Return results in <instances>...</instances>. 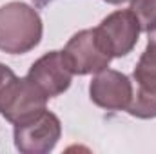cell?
I'll use <instances>...</instances> for the list:
<instances>
[{"mask_svg":"<svg viewBox=\"0 0 156 154\" xmlns=\"http://www.w3.org/2000/svg\"><path fill=\"white\" fill-rule=\"evenodd\" d=\"M133 76H134L140 89L156 93V27L149 33L147 47L142 53V56L134 67Z\"/></svg>","mask_w":156,"mask_h":154,"instance_id":"ba28073f","label":"cell"},{"mask_svg":"<svg viewBox=\"0 0 156 154\" xmlns=\"http://www.w3.org/2000/svg\"><path fill=\"white\" fill-rule=\"evenodd\" d=\"M49 2H53V0H35V4H37V5H40V7H44V5H47Z\"/></svg>","mask_w":156,"mask_h":154,"instance_id":"7c38bea8","label":"cell"},{"mask_svg":"<svg viewBox=\"0 0 156 154\" xmlns=\"http://www.w3.org/2000/svg\"><path fill=\"white\" fill-rule=\"evenodd\" d=\"M129 9L136 15L142 31L151 33L156 27V0H131Z\"/></svg>","mask_w":156,"mask_h":154,"instance_id":"30bf717a","label":"cell"},{"mask_svg":"<svg viewBox=\"0 0 156 154\" xmlns=\"http://www.w3.org/2000/svg\"><path fill=\"white\" fill-rule=\"evenodd\" d=\"M73 75H96L107 69L113 56L105 51L94 29H83L73 35L62 51Z\"/></svg>","mask_w":156,"mask_h":154,"instance_id":"7a4b0ae2","label":"cell"},{"mask_svg":"<svg viewBox=\"0 0 156 154\" xmlns=\"http://www.w3.org/2000/svg\"><path fill=\"white\" fill-rule=\"evenodd\" d=\"M127 113L136 118H156V93H149L145 89L133 91V100L127 107Z\"/></svg>","mask_w":156,"mask_h":154,"instance_id":"9c48e42d","label":"cell"},{"mask_svg":"<svg viewBox=\"0 0 156 154\" xmlns=\"http://www.w3.org/2000/svg\"><path fill=\"white\" fill-rule=\"evenodd\" d=\"M27 78L47 98H56L69 89L73 71L69 69L62 51H51L40 56L31 65Z\"/></svg>","mask_w":156,"mask_h":154,"instance_id":"8992f818","label":"cell"},{"mask_svg":"<svg viewBox=\"0 0 156 154\" xmlns=\"http://www.w3.org/2000/svg\"><path fill=\"white\" fill-rule=\"evenodd\" d=\"M16 75L7 67V65H4V64H0V103L4 102V98H5V94H7V91L11 89V85L15 83V80H16Z\"/></svg>","mask_w":156,"mask_h":154,"instance_id":"8fae6325","label":"cell"},{"mask_svg":"<svg viewBox=\"0 0 156 154\" xmlns=\"http://www.w3.org/2000/svg\"><path fill=\"white\" fill-rule=\"evenodd\" d=\"M94 31L105 51L115 58L125 56L134 49L142 27L136 15L131 9H120L105 16L100 22V26L94 27Z\"/></svg>","mask_w":156,"mask_h":154,"instance_id":"277c9868","label":"cell"},{"mask_svg":"<svg viewBox=\"0 0 156 154\" xmlns=\"http://www.w3.org/2000/svg\"><path fill=\"white\" fill-rule=\"evenodd\" d=\"M47 100L49 98L27 76L16 78L0 103V114L13 125L24 123L44 113Z\"/></svg>","mask_w":156,"mask_h":154,"instance_id":"5b68a950","label":"cell"},{"mask_svg":"<svg viewBox=\"0 0 156 154\" xmlns=\"http://www.w3.org/2000/svg\"><path fill=\"white\" fill-rule=\"evenodd\" d=\"M89 96L93 103L107 111H127L133 100L131 80L115 69H104L96 73L89 85Z\"/></svg>","mask_w":156,"mask_h":154,"instance_id":"52a82bcc","label":"cell"},{"mask_svg":"<svg viewBox=\"0 0 156 154\" xmlns=\"http://www.w3.org/2000/svg\"><path fill=\"white\" fill-rule=\"evenodd\" d=\"M105 2H109V4H122V2H125V0H105Z\"/></svg>","mask_w":156,"mask_h":154,"instance_id":"4fadbf2b","label":"cell"},{"mask_svg":"<svg viewBox=\"0 0 156 154\" xmlns=\"http://www.w3.org/2000/svg\"><path fill=\"white\" fill-rule=\"evenodd\" d=\"M42 38L38 11L24 2H9L0 7V51L24 54L35 49Z\"/></svg>","mask_w":156,"mask_h":154,"instance_id":"6da1fadb","label":"cell"},{"mask_svg":"<svg viewBox=\"0 0 156 154\" xmlns=\"http://www.w3.org/2000/svg\"><path fill=\"white\" fill-rule=\"evenodd\" d=\"M60 134V120L45 109L33 120L15 125V145L24 154H47L58 143Z\"/></svg>","mask_w":156,"mask_h":154,"instance_id":"3957f363","label":"cell"}]
</instances>
